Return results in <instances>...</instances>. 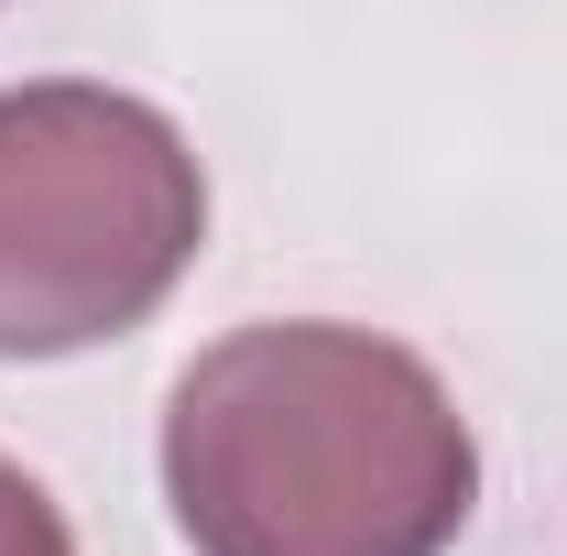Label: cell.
Here are the masks:
<instances>
[{
    "label": "cell",
    "instance_id": "cell-2",
    "mask_svg": "<svg viewBox=\"0 0 567 556\" xmlns=\"http://www.w3.org/2000/svg\"><path fill=\"white\" fill-rule=\"evenodd\" d=\"M208 240V175L132 87H0V360L142 328Z\"/></svg>",
    "mask_w": 567,
    "mask_h": 556
},
{
    "label": "cell",
    "instance_id": "cell-3",
    "mask_svg": "<svg viewBox=\"0 0 567 556\" xmlns=\"http://www.w3.org/2000/svg\"><path fill=\"white\" fill-rule=\"evenodd\" d=\"M0 556H76L55 491L33 481V470H11V459H0Z\"/></svg>",
    "mask_w": 567,
    "mask_h": 556
},
{
    "label": "cell",
    "instance_id": "cell-1",
    "mask_svg": "<svg viewBox=\"0 0 567 556\" xmlns=\"http://www.w3.org/2000/svg\"><path fill=\"white\" fill-rule=\"evenodd\" d=\"M164 502L197 556H447L481 447L404 339L274 317L175 371Z\"/></svg>",
    "mask_w": 567,
    "mask_h": 556
}]
</instances>
